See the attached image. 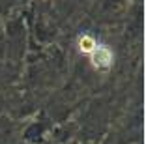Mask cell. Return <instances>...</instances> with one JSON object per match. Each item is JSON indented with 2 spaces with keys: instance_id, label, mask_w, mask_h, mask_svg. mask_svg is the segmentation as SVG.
<instances>
[{
  "instance_id": "6da1fadb",
  "label": "cell",
  "mask_w": 146,
  "mask_h": 144,
  "mask_svg": "<svg viewBox=\"0 0 146 144\" xmlns=\"http://www.w3.org/2000/svg\"><path fill=\"white\" fill-rule=\"evenodd\" d=\"M90 62L98 69H109L114 62V54H112L111 47L105 43H98L94 47V51L90 52Z\"/></svg>"
},
{
  "instance_id": "7a4b0ae2",
  "label": "cell",
  "mask_w": 146,
  "mask_h": 144,
  "mask_svg": "<svg viewBox=\"0 0 146 144\" xmlns=\"http://www.w3.org/2000/svg\"><path fill=\"white\" fill-rule=\"evenodd\" d=\"M96 45H98V41H96L92 36H88V34H84V36H81V38H79V51H81V52L90 54V52L94 51Z\"/></svg>"
}]
</instances>
